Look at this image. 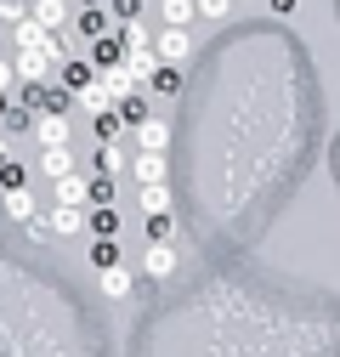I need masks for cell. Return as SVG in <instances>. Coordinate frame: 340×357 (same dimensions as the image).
Listing matches in <instances>:
<instances>
[{"label": "cell", "instance_id": "cell-22", "mask_svg": "<svg viewBox=\"0 0 340 357\" xmlns=\"http://www.w3.org/2000/svg\"><path fill=\"white\" fill-rule=\"evenodd\" d=\"M176 238V215H148V244H170Z\"/></svg>", "mask_w": 340, "mask_h": 357}, {"label": "cell", "instance_id": "cell-34", "mask_svg": "<svg viewBox=\"0 0 340 357\" xmlns=\"http://www.w3.org/2000/svg\"><path fill=\"white\" fill-rule=\"evenodd\" d=\"M267 12H278V17H289V12H295V0H267Z\"/></svg>", "mask_w": 340, "mask_h": 357}, {"label": "cell", "instance_id": "cell-1", "mask_svg": "<svg viewBox=\"0 0 340 357\" xmlns=\"http://www.w3.org/2000/svg\"><path fill=\"white\" fill-rule=\"evenodd\" d=\"M74 142V119L68 114H40L34 119V148H68Z\"/></svg>", "mask_w": 340, "mask_h": 357}, {"label": "cell", "instance_id": "cell-23", "mask_svg": "<svg viewBox=\"0 0 340 357\" xmlns=\"http://www.w3.org/2000/svg\"><path fill=\"white\" fill-rule=\"evenodd\" d=\"M142 215H170V188H142Z\"/></svg>", "mask_w": 340, "mask_h": 357}, {"label": "cell", "instance_id": "cell-2", "mask_svg": "<svg viewBox=\"0 0 340 357\" xmlns=\"http://www.w3.org/2000/svg\"><path fill=\"white\" fill-rule=\"evenodd\" d=\"M97 85H102V91H108V102L119 108V102H131V97H142V85L131 79V68H125V63H114V68H102L97 74Z\"/></svg>", "mask_w": 340, "mask_h": 357}, {"label": "cell", "instance_id": "cell-9", "mask_svg": "<svg viewBox=\"0 0 340 357\" xmlns=\"http://www.w3.org/2000/svg\"><path fill=\"white\" fill-rule=\"evenodd\" d=\"M40 176H52V182H63V176H74V148H40Z\"/></svg>", "mask_w": 340, "mask_h": 357}, {"label": "cell", "instance_id": "cell-26", "mask_svg": "<svg viewBox=\"0 0 340 357\" xmlns=\"http://www.w3.org/2000/svg\"><path fill=\"white\" fill-rule=\"evenodd\" d=\"M6 215H12V221H29V215H34V193H29V188H23V193H6Z\"/></svg>", "mask_w": 340, "mask_h": 357}, {"label": "cell", "instance_id": "cell-28", "mask_svg": "<svg viewBox=\"0 0 340 357\" xmlns=\"http://www.w3.org/2000/svg\"><path fill=\"white\" fill-rule=\"evenodd\" d=\"M137 12H142V0H108V17L114 23H137Z\"/></svg>", "mask_w": 340, "mask_h": 357}, {"label": "cell", "instance_id": "cell-21", "mask_svg": "<svg viewBox=\"0 0 340 357\" xmlns=\"http://www.w3.org/2000/svg\"><path fill=\"white\" fill-rule=\"evenodd\" d=\"M52 233H85V210H57L52 204Z\"/></svg>", "mask_w": 340, "mask_h": 357}, {"label": "cell", "instance_id": "cell-7", "mask_svg": "<svg viewBox=\"0 0 340 357\" xmlns=\"http://www.w3.org/2000/svg\"><path fill=\"white\" fill-rule=\"evenodd\" d=\"M131 176H137L142 188H170V170H164L159 153H137V159H131Z\"/></svg>", "mask_w": 340, "mask_h": 357}, {"label": "cell", "instance_id": "cell-20", "mask_svg": "<svg viewBox=\"0 0 340 357\" xmlns=\"http://www.w3.org/2000/svg\"><path fill=\"white\" fill-rule=\"evenodd\" d=\"M74 102H79V108H85V114H91V119H97V114H108V108H114V102H108V91H102V85H85V91H79V97H74Z\"/></svg>", "mask_w": 340, "mask_h": 357}, {"label": "cell", "instance_id": "cell-13", "mask_svg": "<svg viewBox=\"0 0 340 357\" xmlns=\"http://www.w3.org/2000/svg\"><path fill=\"white\" fill-rule=\"evenodd\" d=\"M85 63H91V68L102 74V68H114V63H125V46H119L114 34H102V40H91V52H85Z\"/></svg>", "mask_w": 340, "mask_h": 357}, {"label": "cell", "instance_id": "cell-25", "mask_svg": "<svg viewBox=\"0 0 340 357\" xmlns=\"http://www.w3.org/2000/svg\"><path fill=\"white\" fill-rule=\"evenodd\" d=\"M148 91H164V97H176V91H182V74L159 63V68H153V85H148Z\"/></svg>", "mask_w": 340, "mask_h": 357}, {"label": "cell", "instance_id": "cell-12", "mask_svg": "<svg viewBox=\"0 0 340 357\" xmlns=\"http://www.w3.org/2000/svg\"><path fill=\"white\" fill-rule=\"evenodd\" d=\"M29 17H34L40 29H46V34H57V29L74 17V6H57V0H34V6H29Z\"/></svg>", "mask_w": 340, "mask_h": 357}, {"label": "cell", "instance_id": "cell-15", "mask_svg": "<svg viewBox=\"0 0 340 357\" xmlns=\"http://www.w3.org/2000/svg\"><path fill=\"white\" fill-rule=\"evenodd\" d=\"M46 40H52V34L29 17V23H17V29H12V52H46Z\"/></svg>", "mask_w": 340, "mask_h": 357}, {"label": "cell", "instance_id": "cell-17", "mask_svg": "<svg viewBox=\"0 0 340 357\" xmlns=\"http://www.w3.org/2000/svg\"><path fill=\"white\" fill-rule=\"evenodd\" d=\"M85 255H91V266H97V273L119 266V244H114V238H91V250H85Z\"/></svg>", "mask_w": 340, "mask_h": 357}, {"label": "cell", "instance_id": "cell-32", "mask_svg": "<svg viewBox=\"0 0 340 357\" xmlns=\"http://www.w3.org/2000/svg\"><path fill=\"white\" fill-rule=\"evenodd\" d=\"M0 17L17 29V23H29V6H23V0H6V6H0Z\"/></svg>", "mask_w": 340, "mask_h": 357}, {"label": "cell", "instance_id": "cell-37", "mask_svg": "<svg viewBox=\"0 0 340 357\" xmlns=\"http://www.w3.org/2000/svg\"><path fill=\"white\" fill-rule=\"evenodd\" d=\"M233 6H238V0H233Z\"/></svg>", "mask_w": 340, "mask_h": 357}, {"label": "cell", "instance_id": "cell-27", "mask_svg": "<svg viewBox=\"0 0 340 357\" xmlns=\"http://www.w3.org/2000/svg\"><path fill=\"white\" fill-rule=\"evenodd\" d=\"M114 204V176H91V210Z\"/></svg>", "mask_w": 340, "mask_h": 357}, {"label": "cell", "instance_id": "cell-35", "mask_svg": "<svg viewBox=\"0 0 340 357\" xmlns=\"http://www.w3.org/2000/svg\"><path fill=\"white\" fill-rule=\"evenodd\" d=\"M12 159V142H6V130H0V165H6Z\"/></svg>", "mask_w": 340, "mask_h": 357}, {"label": "cell", "instance_id": "cell-29", "mask_svg": "<svg viewBox=\"0 0 340 357\" xmlns=\"http://www.w3.org/2000/svg\"><path fill=\"white\" fill-rule=\"evenodd\" d=\"M193 12L216 23V17H227V12H233V0H193Z\"/></svg>", "mask_w": 340, "mask_h": 357}, {"label": "cell", "instance_id": "cell-33", "mask_svg": "<svg viewBox=\"0 0 340 357\" xmlns=\"http://www.w3.org/2000/svg\"><path fill=\"white\" fill-rule=\"evenodd\" d=\"M12 79H17L12 74V57H0V97H12Z\"/></svg>", "mask_w": 340, "mask_h": 357}, {"label": "cell", "instance_id": "cell-36", "mask_svg": "<svg viewBox=\"0 0 340 357\" xmlns=\"http://www.w3.org/2000/svg\"><path fill=\"white\" fill-rule=\"evenodd\" d=\"M57 6H79V0H57Z\"/></svg>", "mask_w": 340, "mask_h": 357}, {"label": "cell", "instance_id": "cell-18", "mask_svg": "<svg viewBox=\"0 0 340 357\" xmlns=\"http://www.w3.org/2000/svg\"><path fill=\"white\" fill-rule=\"evenodd\" d=\"M159 12H164V29H187V23L199 17V12H193V0H164Z\"/></svg>", "mask_w": 340, "mask_h": 357}, {"label": "cell", "instance_id": "cell-16", "mask_svg": "<svg viewBox=\"0 0 340 357\" xmlns=\"http://www.w3.org/2000/svg\"><path fill=\"white\" fill-rule=\"evenodd\" d=\"M131 159H125V148L119 142H97V176H114V170H125Z\"/></svg>", "mask_w": 340, "mask_h": 357}, {"label": "cell", "instance_id": "cell-31", "mask_svg": "<svg viewBox=\"0 0 340 357\" xmlns=\"http://www.w3.org/2000/svg\"><path fill=\"white\" fill-rule=\"evenodd\" d=\"M0 130H34V114L12 102V114H6V125H0Z\"/></svg>", "mask_w": 340, "mask_h": 357}, {"label": "cell", "instance_id": "cell-10", "mask_svg": "<svg viewBox=\"0 0 340 357\" xmlns=\"http://www.w3.org/2000/svg\"><path fill=\"white\" fill-rule=\"evenodd\" d=\"M137 142H142V153H159V159H164V148H170V125H164L159 114H148L142 130H137Z\"/></svg>", "mask_w": 340, "mask_h": 357}, {"label": "cell", "instance_id": "cell-6", "mask_svg": "<svg viewBox=\"0 0 340 357\" xmlns=\"http://www.w3.org/2000/svg\"><path fill=\"white\" fill-rule=\"evenodd\" d=\"M68 23H74V34L85 40V46H91V40H102V34H114V17H108V6H97V12H74Z\"/></svg>", "mask_w": 340, "mask_h": 357}, {"label": "cell", "instance_id": "cell-8", "mask_svg": "<svg viewBox=\"0 0 340 357\" xmlns=\"http://www.w3.org/2000/svg\"><path fill=\"white\" fill-rule=\"evenodd\" d=\"M142 273H148L153 284L176 278V250H170V244H148V261H142Z\"/></svg>", "mask_w": 340, "mask_h": 357}, {"label": "cell", "instance_id": "cell-24", "mask_svg": "<svg viewBox=\"0 0 340 357\" xmlns=\"http://www.w3.org/2000/svg\"><path fill=\"white\" fill-rule=\"evenodd\" d=\"M119 130H125V119H119V108H108V114H97V142H119Z\"/></svg>", "mask_w": 340, "mask_h": 357}, {"label": "cell", "instance_id": "cell-3", "mask_svg": "<svg viewBox=\"0 0 340 357\" xmlns=\"http://www.w3.org/2000/svg\"><path fill=\"white\" fill-rule=\"evenodd\" d=\"M153 57H159L164 68L187 63V57H193V34H187V29H164V34H159V46H153Z\"/></svg>", "mask_w": 340, "mask_h": 357}, {"label": "cell", "instance_id": "cell-19", "mask_svg": "<svg viewBox=\"0 0 340 357\" xmlns=\"http://www.w3.org/2000/svg\"><path fill=\"white\" fill-rule=\"evenodd\" d=\"M23 188H29V170L17 159H6V165H0V193H23Z\"/></svg>", "mask_w": 340, "mask_h": 357}, {"label": "cell", "instance_id": "cell-14", "mask_svg": "<svg viewBox=\"0 0 340 357\" xmlns=\"http://www.w3.org/2000/svg\"><path fill=\"white\" fill-rule=\"evenodd\" d=\"M97 278H102V295H108V301H125V295L137 289V273H131V266H108V273H97Z\"/></svg>", "mask_w": 340, "mask_h": 357}, {"label": "cell", "instance_id": "cell-30", "mask_svg": "<svg viewBox=\"0 0 340 357\" xmlns=\"http://www.w3.org/2000/svg\"><path fill=\"white\" fill-rule=\"evenodd\" d=\"M23 227H29V238H34V244H46V238H52V215H40V210H34Z\"/></svg>", "mask_w": 340, "mask_h": 357}, {"label": "cell", "instance_id": "cell-11", "mask_svg": "<svg viewBox=\"0 0 340 357\" xmlns=\"http://www.w3.org/2000/svg\"><path fill=\"white\" fill-rule=\"evenodd\" d=\"M85 233H91V238H119V204L85 210Z\"/></svg>", "mask_w": 340, "mask_h": 357}, {"label": "cell", "instance_id": "cell-5", "mask_svg": "<svg viewBox=\"0 0 340 357\" xmlns=\"http://www.w3.org/2000/svg\"><path fill=\"white\" fill-rule=\"evenodd\" d=\"M57 210H91V176H63L57 182Z\"/></svg>", "mask_w": 340, "mask_h": 357}, {"label": "cell", "instance_id": "cell-4", "mask_svg": "<svg viewBox=\"0 0 340 357\" xmlns=\"http://www.w3.org/2000/svg\"><path fill=\"white\" fill-rule=\"evenodd\" d=\"M85 85H97V68L85 63V57H68V63L57 68V91H63V97H79Z\"/></svg>", "mask_w": 340, "mask_h": 357}]
</instances>
